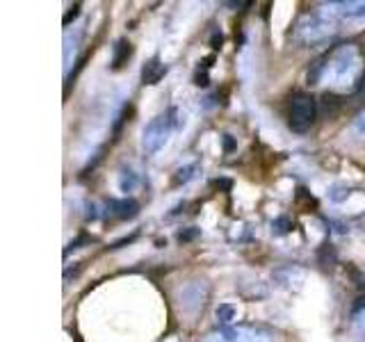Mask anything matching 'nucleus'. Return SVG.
<instances>
[{"instance_id": "1", "label": "nucleus", "mask_w": 365, "mask_h": 342, "mask_svg": "<svg viewBox=\"0 0 365 342\" xmlns=\"http://www.w3.org/2000/svg\"><path fill=\"white\" fill-rule=\"evenodd\" d=\"M361 68H363V60H361L359 46L342 43L331 55H327L324 80H329V83L336 87H347L359 80Z\"/></svg>"}, {"instance_id": "2", "label": "nucleus", "mask_w": 365, "mask_h": 342, "mask_svg": "<svg viewBox=\"0 0 365 342\" xmlns=\"http://www.w3.org/2000/svg\"><path fill=\"white\" fill-rule=\"evenodd\" d=\"M185 125V117L178 112V108H171L169 112L160 114V117L151 119L142 130V148L146 155H155L169 144L174 130H180Z\"/></svg>"}, {"instance_id": "3", "label": "nucleus", "mask_w": 365, "mask_h": 342, "mask_svg": "<svg viewBox=\"0 0 365 342\" xmlns=\"http://www.w3.org/2000/svg\"><path fill=\"white\" fill-rule=\"evenodd\" d=\"M203 342H281L279 333L265 326L256 324H237L224 326L220 331H212L203 338Z\"/></svg>"}, {"instance_id": "4", "label": "nucleus", "mask_w": 365, "mask_h": 342, "mask_svg": "<svg viewBox=\"0 0 365 342\" xmlns=\"http://www.w3.org/2000/svg\"><path fill=\"white\" fill-rule=\"evenodd\" d=\"M336 34V23L322 19L313 11V14H304L294 26V41L302 46H319L327 43Z\"/></svg>"}, {"instance_id": "5", "label": "nucleus", "mask_w": 365, "mask_h": 342, "mask_svg": "<svg viewBox=\"0 0 365 342\" xmlns=\"http://www.w3.org/2000/svg\"><path fill=\"white\" fill-rule=\"evenodd\" d=\"M317 119V100L311 94H294L288 110V125L297 135H304L313 128Z\"/></svg>"}, {"instance_id": "6", "label": "nucleus", "mask_w": 365, "mask_h": 342, "mask_svg": "<svg viewBox=\"0 0 365 342\" xmlns=\"http://www.w3.org/2000/svg\"><path fill=\"white\" fill-rule=\"evenodd\" d=\"M304 279H306L304 269L297 267V265H283V267H277L272 271L274 288L285 290V292H297L304 285Z\"/></svg>"}, {"instance_id": "7", "label": "nucleus", "mask_w": 365, "mask_h": 342, "mask_svg": "<svg viewBox=\"0 0 365 342\" xmlns=\"http://www.w3.org/2000/svg\"><path fill=\"white\" fill-rule=\"evenodd\" d=\"M205 299H208V285L203 281H194L180 290V306L185 308L187 313H194V311H199V308H203Z\"/></svg>"}, {"instance_id": "8", "label": "nucleus", "mask_w": 365, "mask_h": 342, "mask_svg": "<svg viewBox=\"0 0 365 342\" xmlns=\"http://www.w3.org/2000/svg\"><path fill=\"white\" fill-rule=\"evenodd\" d=\"M83 37H85V30L83 28L66 30V34H64V71H66V78L71 76V66L76 62V55L80 51Z\"/></svg>"}, {"instance_id": "9", "label": "nucleus", "mask_w": 365, "mask_h": 342, "mask_svg": "<svg viewBox=\"0 0 365 342\" xmlns=\"http://www.w3.org/2000/svg\"><path fill=\"white\" fill-rule=\"evenodd\" d=\"M108 210L112 217H117V219H133L140 212V203L130 197H123V199H110L108 201Z\"/></svg>"}, {"instance_id": "10", "label": "nucleus", "mask_w": 365, "mask_h": 342, "mask_svg": "<svg viewBox=\"0 0 365 342\" xmlns=\"http://www.w3.org/2000/svg\"><path fill=\"white\" fill-rule=\"evenodd\" d=\"M167 64L160 60L158 55H153L151 60H146L142 66V85H158L160 80L167 76Z\"/></svg>"}, {"instance_id": "11", "label": "nucleus", "mask_w": 365, "mask_h": 342, "mask_svg": "<svg viewBox=\"0 0 365 342\" xmlns=\"http://www.w3.org/2000/svg\"><path fill=\"white\" fill-rule=\"evenodd\" d=\"M133 53H135V48H133V43H130L128 39H125V37L117 39V41H114V46H112V60H110V66L114 68V71H119V68H123L125 64L130 62Z\"/></svg>"}, {"instance_id": "12", "label": "nucleus", "mask_w": 365, "mask_h": 342, "mask_svg": "<svg viewBox=\"0 0 365 342\" xmlns=\"http://www.w3.org/2000/svg\"><path fill=\"white\" fill-rule=\"evenodd\" d=\"M365 19V0L338 3V21H361Z\"/></svg>"}, {"instance_id": "13", "label": "nucleus", "mask_w": 365, "mask_h": 342, "mask_svg": "<svg viewBox=\"0 0 365 342\" xmlns=\"http://www.w3.org/2000/svg\"><path fill=\"white\" fill-rule=\"evenodd\" d=\"M199 174H201V167L197 165V162H190V165H182V167H178L176 169V174H174V185L176 187H180V185H187V182H192L194 178H199Z\"/></svg>"}, {"instance_id": "14", "label": "nucleus", "mask_w": 365, "mask_h": 342, "mask_svg": "<svg viewBox=\"0 0 365 342\" xmlns=\"http://www.w3.org/2000/svg\"><path fill=\"white\" fill-rule=\"evenodd\" d=\"M137 187H140V176L135 174L133 169H121L119 171V190L128 197Z\"/></svg>"}, {"instance_id": "15", "label": "nucleus", "mask_w": 365, "mask_h": 342, "mask_svg": "<svg viewBox=\"0 0 365 342\" xmlns=\"http://www.w3.org/2000/svg\"><path fill=\"white\" fill-rule=\"evenodd\" d=\"M215 317H217V324H222V328L231 326V322L237 317V308L233 304H220L215 311Z\"/></svg>"}, {"instance_id": "16", "label": "nucleus", "mask_w": 365, "mask_h": 342, "mask_svg": "<svg viewBox=\"0 0 365 342\" xmlns=\"http://www.w3.org/2000/svg\"><path fill=\"white\" fill-rule=\"evenodd\" d=\"M349 194H351V187L345 185V182H334V185H329L327 190V197L331 203H342V201H347L349 199Z\"/></svg>"}, {"instance_id": "17", "label": "nucleus", "mask_w": 365, "mask_h": 342, "mask_svg": "<svg viewBox=\"0 0 365 342\" xmlns=\"http://www.w3.org/2000/svg\"><path fill=\"white\" fill-rule=\"evenodd\" d=\"M290 231H292V219L288 214H281V217H277V219L272 222V233L274 235H285Z\"/></svg>"}, {"instance_id": "18", "label": "nucleus", "mask_w": 365, "mask_h": 342, "mask_svg": "<svg viewBox=\"0 0 365 342\" xmlns=\"http://www.w3.org/2000/svg\"><path fill=\"white\" fill-rule=\"evenodd\" d=\"M130 112H133V108L130 105H125L119 114H117V121H114V130H112V135H114V140L121 135V128L125 125V121H128V117H130Z\"/></svg>"}, {"instance_id": "19", "label": "nucleus", "mask_w": 365, "mask_h": 342, "mask_svg": "<svg viewBox=\"0 0 365 342\" xmlns=\"http://www.w3.org/2000/svg\"><path fill=\"white\" fill-rule=\"evenodd\" d=\"M351 133L356 137H365V110H361L356 117L351 119Z\"/></svg>"}, {"instance_id": "20", "label": "nucleus", "mask_w": 365, "mask_h": 342, "mask_svg": "<svg viewBox=\"0 0 365 342\" xmlns=\"http://www.w3.org/2000/svg\"><path fill=\"white\" fill-rule=\"evenodd\" d=\"M80 9H83V5H80V3H76L73 7H68V11H66L64 19H62L64 28H68V26H71V21H76V19L80 16Z\"/></svg>"}, {"instance_id": "21", "label": "nucleus", "mask_w": 365, "mask_h": 342, "mask_svg": "<svg viewBox=\"0 0 365 342\" xmlns=\"http://www.w3.org/2000/svg\"><path fill=\"white\" fill-rule=\"evenodd\" d=\"M222 43H224V34L220 30H215L212 37H210V46L212 48H222Z\"/></svg>"}, {"instance_id": "22", "label": "nucleus", "mask_w": 365, "mask_h": 342, "mask_svg": "<svg viewBox=\"0 0 365 342\" xmlns=\"http://www.w3.org/2000/svg\"><path fill=\"white\" fill-rule=\"evenodd\" d=\"M194 85H197V87H208V73L197 71V76H194Z\"/></svg>"}, {"instance_id": "23", "label": "nucleus", "mask_w": 365, "mask_h": 342, "mask_svg": "<svg viewBox=\"0 0 365 342\" xmlns=\"http://www.w3.org/2000/svg\"><path fill=\"white\" fill-rule=\"evenodd\" d=\"M222 144H224V151H226V153H231L233 148H235V140H233L231 135H224V137H222Z\"/></svg>"}, {"instance_id": "24", "label": "nucleus", "mask_w": 365, "mask_h": 342, "mask_svg": "<svg viewBox=\"0 0 365 342\" xmlns=\"http://www.w3.org/2000/svg\"><path fill=\"white\" fill-rule=\"evenodd\" d=\"M87 219H98V205L96 203H87V212H85Z\"/></svg>"}, {"instance_id": "25", "label": "nucleus", "mask_w": 365, "mask_h": 342, "mask_svg": "<svg viewBox=\"0 0 365 342\" xmlns=\"http://www.w3.org/2000/svg\"><path fill=\"white\" fill-rule=\"evenodd\" d=\"M354 224H356L359 231H363V233H365V212H361V214L356 217V219H354Z\"/></svg>"}]
</instances>
